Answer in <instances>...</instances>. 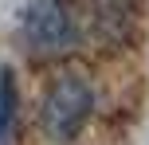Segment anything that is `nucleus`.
<instances>
[{
    "label": "nucleus",
    "mask_w": 149,
    "mask_h": 145,
    "mask_svg": "<svg viewBox=\"0 0 149 145\" xmlns=\"http://www.w3.org/2000/svg\"><path fill=\"white\" fill-rule=\"evenodd\" d=\"M16 122H20V90L16 75H0V145H16Z\"/></svg>",
    "instance_id": "nucleus-4"
},
{
    "label": "nucleus",
    "mask_w": 149,
    "mask_h": 145,
    "mask_svg": "<svg viewBox=\"0 0 149 145\" xmlns=\"http://www.w3.org/2000/svg\"><path fill=\"white\" fill-rule=\"evenodd\" d=\"M94 4V31L106 43H126L130 24H134V4L130 0H90Z\"/></svg>",
    "instance_id": "nucleus-3"
},
{
    "label": "nucleus",
    "mask_w": 149,
    "mask_h": 145,
    "mask_svg": "<svg viewBox=\"0 0 149 145\" xmlns=\"http://www.w3.org/2000/svg\"><path fill=\"white\" fill-rule=\"evenodd\" d=\"M90 110H94V90H90L86 78L79 75H63L51 83L43 98V110H39V122H43V133L51 141H74L82 133V126L90 122Z\"/></svg>",
    "instance_id": "nucleus-2"
},
{
    "label": "nucleus",
    "mask_w": 149,
    "mask_h": 145,
    "mask_svg": "<svg viewBox=\"0 0 149 145\" xmlns=\"http://www.w3.org/2000/svg\"><path fill=\"white\" fill-rule=\"evenodd\" d=\"M20 39L24 51L36 59L67 55L79 43V16L71 12L67 0H28L20 16Z\"/></svg>",
    "instance_id": "nucleus-1"
}]
</instances>
